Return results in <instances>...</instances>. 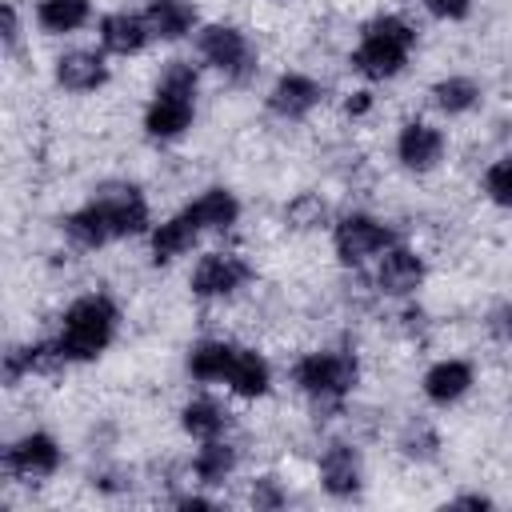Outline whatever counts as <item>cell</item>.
<instances>
[{"mask_svg": "<svg viewBox=\"0 0 512 512\" xmlns=\"http://www.w3.org/2000/svg\"><path fill=\"white\" fill-rule=\"evenodd\" d=\"M292 384L316 404V408H340L348 392L360 384V360L348 348H320L292 360Z\"/></svg>", "mask_w": 512, "mask_h": 512, "instance_id": "cell-4", "label": "cell"}, {"mask_svg": "<svg viewBox=\"0 0 512 512\" xmlns=\"http://www.w3.org/2000/svg\"><path fill=\"white\" fill-rule=\"evenodd\" d=\"M428 268H424V256L416 248H404V244H392L380 252V264H376V292L380 296H412L420 284H424Z\"/></svg>", "mask_w": 512, "mask_h": 512, "instance_id": "cell-15", "label": "cell"}, {"mask_svg": "<svg viewBox=\"0 0 512 512\" xmlns=\"http://www.w3.org/2000/svg\"><path fill=\"white\" fill-rule=\"evenodd\" d=\"M64 236H68V244L80 248V252H96V248H108V244L116 240L112 228H108V216L100 212L96 200H84L80 208H72V212L64 216Z\"/></svg>", "mask_w": 512, "mask_h": 512, "instance_id": "cell-21", "label": "cell"}, {"mask_svg": "<svg viewBox=\"0 0 512 512\" xmlns=\"http://www.w3.org/2000/svg\"><path fill=\"white\" fill-rule=\"evenodd\" d=\"M104 56H108V52H96V48H68V52L56 56L52 76H56V84H60L64 92H72V96L100 92V88L108 84V76H112Z\"/></svg>", "mask_w": 512, "mask_h": 512, "instance_id": "cell-12", "label": "cell"}, {"mask_svg": "<svg viewBox=\"0 0 512 512\" xmlns=\"http://www.w3.org/2000/svg\"><path fill=\"white\" fill-rule=\"evenodd\" d=\"M236 468H240V448H236L232 440H224V436L200 440V448H196V456H192V476H196V484L220 488L224 480H232Z\"/></svg>", "mask_w": 512, "mask_h": 512, "instance_id": "cell-20", "label": "cell"}, {"mask_svg": "<svg viewBox=\"0 0 512 512\" xmlns=\"http://www.w3.org/2000/svg\"><path fill=\"white\" fill-rule=\"evenodd\" d=\"M196 240H200V228L192 224V216L188 212H176V216L152 224V232H148V256H152V264H172L184 252H192Z\"/></svg>", "mask_w": 512, "mask_h": 512, "instance_id": "cell-19", "label": "cell"}, {"mask_svg": "<svg viewBox=\"0 0 512 512\" xmlns=\"http://www.w3.org/2000/svg\"><path fill=\"white\" fill-rule=\"evenodd\" d=\"M400 452L408 456V460H436L440 456V436L424 424V420H412L404 432H400Z\"/></svg>", "mask_w": 512, "mask_h": 512, "instance_id": "cell-28", "label": "cell"}, {"mask_svg": "<svg viewBox=\"0 0 512 512\" xmlns=\"http://www.w3.org/2000/svg\"><path fill=\"white\" fill-rule=\"evenodd\" d=\"M236 352H240V344H232V340H220V336L200 340L188 352V376L200 380V384H224L228 372H232Z\"/></svg>", "mask_w": 512, "mask_h": 512, "instance_id": "cell-22", "label": "cell"}, {"mask_svg": "<svg viewBox=\"0 0 512 512\" xmlns=\"http://www.w3.org/2000/svg\"><path fill=\"white\" fill-rule=\"evenodd\" d=\"M92 20V0H36V24L44 36H68Z\"/></svg>", "mask_w": 512, "mask_h": 512, "instance_id": "cell-25", "label": "cell"}, {"mask_svg": "<svg viewBox=\"0 0 512 512\" xmlns=\"http://www.w3.org/2000/svg\"><path fill=\"white\" fill-rule=\"evenodd\" d=\"M228 424H232L228 408L216 404L212 396H196V400H188V404L180 408V428H184V436H192V440H216V436L228 432Z\"/></svg>", "mask_w": 512, "mask_h": 512, "instance_id": "cell-24", "label": "cell"}, {"mask_svg": "<svg viewBox=\"0 0 512 512\" xmlns=\"http://www.w3.org/2000/svg\"><path fill=\"white\" fill-rule=\"evenodd\" d=\"M484 196L496 208H512V152L484 168Z\"/></svg>", "mask_w": 512, "mask_h": 512, "instance_id": "cell-29", "label": "cell"}, {"mask_svg": "<svg viewBox=\"0 0 512 512\" xmlns=\"http://www.w3.org/2000/svg\"><path fill=\"white\" fill-rule=\"evenodd\" d=\"M392 244H396V232L384 220L368 216V212H344L332 224V252H336V260L344 268H356V264L380 256Z\"/></svg>", "mask_w": 512, "mask_h": 512, "instance_id": "cell-6", "label": "cell"}, {"mask_svg": "<svg viewBox=\"0 0 512 512\" xmlns=\"http://www.w3.org/2000/svg\"><path fill=\"white\" fill-rule=\"evenodd\" d=\"M472 384H476V368H472L468 360H460V356H444V360H436V364L424 372L420 392H424L428 404L448 408V404L464 400V396L472 392Z\"/></svg>", "mask_w": 512, "mask_h": 512, "instance_id": "cell-16", "label": "cell"}, {"mask_svg": "<svg viewBox=\"0 0 512 512\" xmlns=\"http://www.w3.org/2000/svg\"><path fill=\"white\" fill-rule=\"evenodd\" d=\"M116 328H120V304L108 292H84L64 308L52 344L64 364H88L108 352Z\"/></svg>", "mask_w": 512, "mask_h": 512, "instance_id": "cell-1", "label": "cell"}, {"mask_svg": "<svg viewBox=\"0 0 512 512\" xmlns=\"http://www.w3.org/2000/svg\"><path fill=\"white\" fill-rule=\"evenodd\" d=\"M0 44H4V52H16V44H20V12L12 0H4V8H0Z\"/></svg>", "mask_w": 512, "mask_h": 512, "instance_id": "cell-32", "label": "cell"}, {"mask_svg": "<svg viewBox=\"0 0 512 512\" xmlns=\"http://www.w3.org/2000/svg\"><path fill=\"white\" fill-rule=\"evenodd\" d=\"M184 212L192 216V224L200 228V236H204V232H228V228H236V220H240V200H236L232 188L212 184V188H204L196 200H188Z\"/></svg>", "mask_w": 512, "mask_h": 512, "instance_id": "cell-17", "label": "cell"}, {"mask_svg": "<svg viewBox=\"0 0 512 512\" xmlns=\"http://www.w3.org/2000/svg\"><path fill=\"white\" fill-rule=\"evenodd\" d=\"M284 220H288V228H296V232H312V228H320V224L328 220V204H324L316 192H300L296 200H288Z\"/></svg>", "mask_w": 512, "mask_h": 512, "instance_id": "cell-27", "label": "cell"}, {"mask_svg": "<svg viewBox=\"0 0 512 512\" xmlns=\"http://www.w3.org/2000/svg\"><path fill=\"white\" fill-rule=\"evenodd\" d=\"M100 52L108 56H140L148 44H152V28L144 20V12H128V8H116V12H104L100 16Z\"/></svg>", "mask_w": 512, "mask_h": 512, "instance_id": "cell-14", "label": "cell"}, {"mask_svg": "<svg viewBox=\"0 0 512 512\" xmlns=\"http://www.w3.org/2000/svg\"><path fill=\"white\" fill-rule=\"evenodd\" d=\"M144 20L152 28V40L160 44H176L200 28V12L192 0H148Z\"/></svg>", "mask_w": 512, "mask_h": 512, "instance_id": "cell-18", "label": "cell"}, {"mask_svg": "<svg viewBox=\"0 0 512 512\" xmlns=\"http://www.w3.org/2000/svg\"><path fill=\"white\" fill-rule=\"evenodd\" d=\"M196 56L208 68L224 72L232 84H248L256 76V48L240 24H228V20L200 24L196 28Z\"/></svg>", "mask_w": 512, "mask_h": 512, "instance_id": "cell-5", "label": "cell"}, {"mask_svg": "<svg viewBox=\"0 0 512 512\" xmlns=\"http://www.w3.org/2000/svg\"><path fill=\"white\" fill-rule=\"evenodd\" d=\"M224 384H228V392L240 396V400H260V396H268V388H272V364H268L256 348H240Z\"/></svg>", "mask_w": 512, "mask_h": 512, "instance_id": "cell-23", "label": "cell"}, {"mask_svg": "<svg viewBox=\"0 0 512 512\" xmlns=\"http://www.w3.org/2000/svg\"><path fill=\"white\" fill-rule=\"evenodd\" d=\"M420 4L440 20H464L472 12V0H420Z\"/></svg>", "mask_w": 512, "mask_h": 512, "instance_id": "cell-33", "label": "cell"}, {"mask_svg": "<svg viewBox=\"0 0 512 512\" xmlns=\"http://www.w3.org/2000/svg\"><path fill=\"white\" fill-rule=\"evenodd\" d=\"M320 488L332 500H352L364 488V460L348 440H332L320 452Z\"/></svg>", "mask_w": 512, "mask_h": 512, "instance_id": "cell-13", "label": "cell"}, {"mask_svg": "<svg viewBox=\"0 0 512 512\" xmlns=\"http://www.w3.org/2000/svg\"><path fill=\"white\" fill-rule=\"evenodd\" d=\"M248 500H252V508H260V512H276V508L288 504V492H284V484H280L276 476H256L252 488H248Z\"/></svg>", "mask_w": 512, "mask_h": 512, "instance_id": "cell-30", "label": "cell"}, {"mask_svg": "<svg viewBox=\"0 0 512 512\" xmlns=\"http://www.w3.org/2000/svg\"><path fill=\"white\" fill-rule=\"evenodd\" d=\"M196 92H200V72L192 60H168L156 76V92L144 104V136L172 144L180 140L192 120H196Z\"/></svg>", "mask_w": 512, "mask_h": 512, "instance_id": "cell-2", "label": "cell"}, {"mask_svg": "<svg viewBox=\"0 0 512 512\" xmlns=\"http://www.w3.org/2000/svg\"><path fill=\"white\" fill-rule=\"evenodd\" d=\"M172 504L176 508H204V512L216 508V500L212 496H200V492H180V496H172Z\"/></svg>", "mask_w": 512, "mask_h": 512, "instance_id": "cell-35", "label": "cell"}, {"mask_svg": "<svg viewBox=\"0 0 512 512\" xmlns=\"http://www.w3.org/2000/svg\"><path fill=\"white\" fill-rule=\"evenodd\" d=\"M372 104H376V96H372L368 88H356V92H348V100H344V116L360 120V116H368V112H372Z\"/></svg>", "mask_w": 512, "mask_h": 512, "instance_id": "cell-34", "label": "cell"}, {"mask_svg": "<svg viewBox=\"0 0 512 512\" xmlns=\"http://www.w3.org/2000/svg\"><path fill=\"white\" fill-rule=\"evenodd\" d=\"M412 48H416V28L396 12H380L360 28L348 64L364 80H396L408 68Z\"/></svg>", "mask_w": 512, "mask_h": 512, "instance_id": "cell-3", "label": "cell"}, {"mask_svg": "<svg viewBox=\"0 0 512 512\" xmlns=\"http://www.w3.org/2000/svg\"><path fill=\"white\" fill-rule=\"evenodd\" d=\"M64 464V448L52 432L44 428H32L16 440H8L4 448V472L20 484H40V480H52Z\"/></svg>", "mask_w": 512, "mask_h": 512, "instance_id": "cell-7", "label": "cell"}, {"mask_svg": "<svg viewBox=\"0 0 512 512\" xmlns=\"http://www.w3.org/2000/svg\"><path fill=\"white\" fill-rule=\"evenodd\" d=\"M92 200L100 204V212L108 216V228L116 240H128V236H144L152 232V208L144 200V192L128 180H108L92 192Z\"/></svg>", "mask_w": 512, "mask_h": 512, "instance_id": "cell-8", "label": "cell"}, {"mask_svg": "<svg viewBox=\"0 0 512 512\" xmlns=\"http://www.w3.org/2000/svg\"><path fill=\"white\" fill-rule=\"evenodd\" d=\"M324 104V84L308 72H280L276 84L268 88V112L284 124L308 120Z\"/></svg>", "mask_w": 512, "mask_h": 512, "instance_id": "cell-10", "label": "cell"}, {"mask_svg": "<svg viewBox=\"0 0 512 512\" xmlns=\"http://www.w3.org/2000/svg\"><path fill=\"white\" fill-rule=\"evenodd\" d=\"M484 328H488V336H492V340H500V344H508V340H512V300H504V304H496V308L488 312V320H484Z\"/></svg>", "mask_w": 512, "mask_h": 512, "instance_id": "cell-31", "label": "cell"}, {"mask_svg": "<svg viewBox=\"0 0 512 512\" xmlns=\"http://www.w3.org/2000/svg\"><path fill=\"white\" fill-rule=\"evenodd\" d=\"M252 276H256V268L240 252H208L196 260L188 288L200 300H224V296H236L240 288H248Z\"/></svg>", "mask_w": 512, "mask_h": 512, "instance_id": "cell-9", "label": "cell"}, {"mask_svg": "<svg viewBox=\"0 0 512 512\" xmlns=\"http://www.w3.org/2000/svg\"><path fill=\"white\" fill-rule=\"evenodd\" d=\"M444 148H448L444 132L436 124H428V120H404L400 132H396V160H400L404 172L424 176V172L440 168Z\"/></svg>", "mask_w": 512, "mask_h": 512, "instance_id": "cell-11", "label": "cell"}, {"mask_svg": "<svg viewBox=\"0 0 512 512\" xmlns=\"http://www.w3.org/2000/svg\"><path fill=\"white\" fill-rule=\"evenodd\" d=\"M448 504H452V508H492V496H484V492H460V496H452Z\"/></svg>", "mask_w": 512, "mask_h": 512, "instance_id": "cell-36", "label": "cell"}, {"mask_svg": "<svg viewBox=\"0 0 512 512\" xmlns=\"http://www.w3.org/2000/svg\"><path fill=\"white\" fill-rule=\"evenodd\" d=\"M428 96H432V104H436L444 116H468V112L480 104V84H476L472 76L452 72V76H440V80L428 88Z\"/></svg>", "mask_w": 512, "mask_h": 512, "instance_id": "cell-26", "label": "cell"}]
</instances>
